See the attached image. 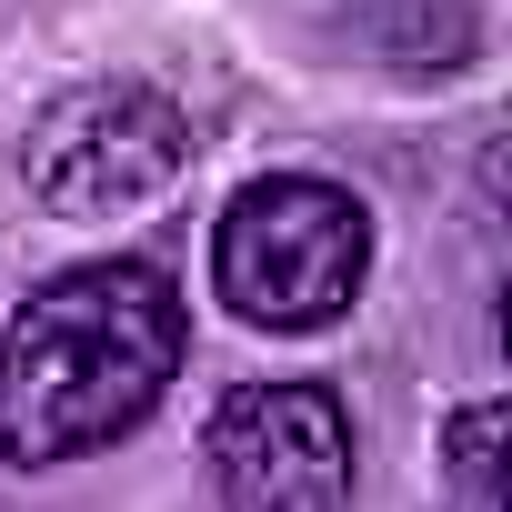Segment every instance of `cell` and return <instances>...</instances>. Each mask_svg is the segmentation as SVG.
<instances>
[{"instance_id": "6", "label": "cell", "mask_w": 512, "mask_h": 512, "mask_svg": "<svg viewBox=\"0 0 512 512\" xmlns=\"http://www.w3.org/2000/svg\"><path fill=\"white\" fill-rule=\"evenodd\" d=\"M462 512H472V502H462Z\"/></svg>"}, {"instance_id": "3", "label": "cell", "mask_w": 512, "mask_h": 512, "mask_svg": "<svg viewBox=\"0 0 512 512\" xmlns=\"http://www.w3.org/2000/svg\"><path fill=\"white\" fill-rule=\"evenodd\" d=\"M181 171H191V121L151 81H81L21 141V181L51 221H121L161 201Z\"/></svg>"}, {"instance_id": "2", "label": "cell", "mask_w": 512, "mask_h": 512, "mask_svg": "<svg viewBox=\"0 0 512 512\" xmlns=\"http://www.w3.org/2000/svg\"><path fill=\"white\" fill-rule=\"evenodd\" d=\"M372 282V211L322 171L241 181L211 231V292L251 332H332Z\"/></svg>"}, {"instance_id": "4", "label": "cell", "mask_w": 512, "mask_h": 512, "mask_svg": "<svg viewBox=\"0 0 512 512\" xmlns=\"http://www.w3.org/2000/svg\"><path fill=\"white\" fill-rule=\"evenodd\" d=\"M211 482L231 512H352V412L332 382H241L211 412Z\"/></svg>"}, {"instance_id": "1", "label": "cell", "mask_w": 512, "mask_h": 512, "mask_svg": "<svg viewBox=\"0 0 512 512\" xmlns=\"http://www.w3.org/2000/svg\"><path fill=\"white\" fill-rule=\"evenodd\" d=\"M181 292L151 262L51 272L0 332V462L51 472L151 422L181 372Z\"/></svg>"}, {"instance_id": "5", "label": "cell", "mask_w": 512, "mask_h": 512, "mask_svg": "<svg viewBox=\"0 0 512 512\" xmlns=\"http://www.w3.org/2000/svg\"><path fill=\"white\" fill-rule=\"evenodd\" d=\"M442 472L472 512H502V402H462L442 422Z\"/></svg>"}]
</instances>
